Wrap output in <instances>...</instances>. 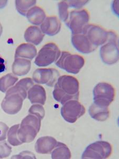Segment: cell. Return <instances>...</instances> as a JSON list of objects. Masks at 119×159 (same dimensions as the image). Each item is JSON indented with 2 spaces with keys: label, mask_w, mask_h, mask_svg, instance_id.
<instances>
[{
  "label": "cell",
  "mask_w": 119,
  "mask_h": 159,
  "mask_svg": "<svg viewBox=\"0 0 119 159\" xmlns=\"http://www.w3.org/2000/svg\"><path fill=\"white\" fill-rule=\"evenodd\" d=\"M33 85L34 83L33 80L31 78H26L21 80L15 86H13L10 88L19 93L25 99L27 97L28 91Z\"/></svg>",
  "instance_id": "cell-22"
},
{
  "label": "cell",
  "mask_w": 119,
  "mask_h": 159,
  "mask_svg": "<svg viewBox=\"0 0 119 159\" xmlns=\"http://www.w3.org/2000/svg\"><path fill=\"white\" fill-rule=\"evenodd\" d=\"M79 88V82L74 76L67 75L60 76L55 85L54 98L62 105L71 100H78Z\"/></svg>",
  "instance_id": "cell-1"
},
{
  "label": "cell",
  "mask_w": 119,
  "mask_h": 159,
  "mask_svg": "<svg viewBox=\"0 0 119 159\" xmlns=\"http://www.w3.org/2000/svg\"><path fill=\"white\" fill-rule=\"evenodd\" d=\"M58 67L69 73L76 74L79 72L85 64L83 57L78 55L72 54L67 52H61L60 57L56 61Z\"/></svg>",
  "instance_id": "cell-4"
},
{
  "label": "cell",
  "mask_w": 119,
  "mask_h": 159,
  "mask_svg": "<svg viewBox=\"0 0 119 159\" xmlns=\"http://www.w3.org/2000/svg\"><path fill=\"white\" fill-rule=\"evenodd\" d=\"M20 125L16 124L11 127L7 132V141L12 146L16 147L22 144L19 139L18 136V131L19 129Z\"/></svg>",
  "instance_id": "cell-25"
},
{
  "label": "cell",
  "mask_w": 119,
  "mask_h": 159,
  "mask_svg": "<svg viewBox=\"0 0 119 159\" xmlns=\"http://www.w3.org/2000/svg\"><path fill=\"white\" fill-rule=\"evenodd\" d=\"M61 29V22L56 16H48L40 25V29L44 34L55 36L59 33Z\"/></svg>",
  "instance_id": "cell-14"
},
{
  "label": "cell",
  "mask_w": 119,
  "mask_h": 159,
  "mask_svg": "<svg viewBox=\"0 0 119 159\" xmlns=\"http://www.w3.org/2000/svg\"><path fill=\"white\" fill-rule=\"evenodd\" d=\"M29 114L37 116L39 119H43L45 115V110L42 105L34 104L30 108L29 110Z\"/></svg>",
  "instance_id": "cell-28"
},
{
  "label": "cell",
  "mask_w": 119,
  "mask_h": 159,
  "mask_svg": "<svg viewBox=\"0 0 119 159\" xmlns=\"http://www.w3.org/2000/svg\"><path fill=\"white\" fill-rule=\"evenodd\" d=\"M28 98L33 104L45 105L47 95L45 89L39 84H35L28 91Z\"/></svg>",
  "instance_id": "cell-16"
},
{
  "label": "cell",
  "mask_w": 119,
  "mask_h": 159,
  "mask_svg": "<svg viewBox=\"0 0 119 159\" xmlns=\"http://www.w3.org/2000/svg\"><path fill=\"white\" fill-rule=\"evenodd\" d=\"M58 13L60 19L66 22L68 19V5L67 1H61L58 3Z\"/></svg>",
  "instance_id": "cell-27"
},
{
  "label": "cell",
  "mask_w": 119,
  "mask_h": 159,
  "mask_svg": "<svg viewBox=\"0 0 119 159\" xmlns=\"http://www.w3.org/2000/svg\"><path fill=\"white\" fill-rule=\"evenodd\" d=\"M9 127L6 124L0 122V141H4L7 139Z\"/></svg>",
  "instance_id": "cell-31"
},
{
  "label": "cell",
  "mask_w": 119,
  "mask_h": 159,
  "mask_svg": "<svg viewBox=\"0 0 119 159\" xmlns=\"http://www.w3.org/2000/svg\"><path fill=\"white\" fill-rule=\"evenodd\" d=\"M36 4V1H15L17 11L21 15L26 16L28 11Z\"/></svg>",
  "instance_id": "cell-26"
},
{
  "label": "cell",
  "mask_w": 119,
  "mask_h": 159,
  "mask_svg": "<svg viewBox=\"0 0 119 159\" xmlns=\"http://www.w3.org/2000/svg\"><path fill=\"white\" fill-rule=\"evenodd\" d=\"M118 45L117 35L113 31H110L108 39L100 49V56L103 63L108 65H112L118 61Z\"/></svg>",
  "instance_id": "cell-3"
},
{
  "label": "cell",
  "mask_w": 119,
  "mask_h": 159,
  "mask_svg": "<svg viewBox=\"0 0 119 159\" xmlns=\"http://www.w3.org/2000/svg\"><path fill=\"white\" fill-rule=\"evenodd\" d=\"M89 112L92 118L99 121H105L110 116L108 107L101 106L94 103H92L89 108Z\"/></svg>",
  "instance_id": "cell-19"
},
{
  "label": "cell",
  "mask_w": 119,
  "mask_h": 159,
  "mask_svg": "<svg viewBox=\"0 0 119 159\" xmlns=\"http://www.w3.org/2000/svg\"><path fill=\"white\" fill-rule=\"evenodd\" d=\"M12 152V148L7 142H0V159H3L9 157Z\"/></svg>",
  "instance_id": "cell-29"
},
{
  "label": "cell",
  "mask_w": 119,
  "mask_h": 159,
  "mask_svg": "<svg viewBox=\"0 0 119 159\" xmlns=\"http://www.w3.org/2000/svg\"><path fill=\"white\" fill-rule=\"evenodd\" d=\"M116 91L111 84L106 82H100L93 90V100L96 105L108 107L114 101Z\"/></svg>",
  "instance_id": "cell-6"
},
{
  "label": "cell",
  "mask_w": 119,
  "mask_h": 159,
  "mask_svg": "<svg viewBox=\"0 0 119 159\" xmlns=\"http://www.w3.org/2000/svg\"><path fill=\"white\" fill-rule=\"evenodd\" d=\"M89 1H67L69 7L79 9L88 3Z\"/></svg>",
  "instance_id": "cell-30"
},
{
  "label": "cell",
  "mask_w": 119,
  "mask_h": 159,
  "mask_svg": "<svg viewBox=\"0 0 119 159\" xmlns=\"http://www.w3.org/2000/svg\"><path fill=\"white\" fill-rule=\"evenodd\" d=\"M18 81V78L12 73L2 76L0 78V91L3 93L7 92Z\"/></svg>",
  "instance_id": "cell-24"
},
{
  "label": "cell",
  "mask_w": 119,
  "mask_h": 159,
  "mask_svg": "<svg viewBox=\"0 0 119 159\" xmlns=\"http://www.w3.org/2000/svg\"><path fill=\"white\" fill-rule=\"evenodd\" d=\"M60 75V73L56 69H38L33 73V79L38 84H46L48 87H52L55 85Z\"/></svg>",
  "instance_id": "cell-12"
},
{
  "label": "cell",
  "mask_w": 119,
  "mask_h": 159,
  "mask_svg": "<svg viewBox=\"0 0 119 159\" xmlns=\"http://www.w3.org/2000/svg\"><path fill=\"white\" fill-rule=\"evenodd\" d=\"M69 18L66 22L73 34H83L85 27L89 25L90 15L86 9L71 11Z\"/></svg>",
  "instance_id": "cell-7"
},
{
  "label": "cell",
  "mask_w": 119,
  "mask_h": 159,
  "mask_svg": "<svg viewBox=\"0 0 119 159\" xmlns=\"http://www.w3.org/2000/svg\"><path fill=\"white\" fill-rule=\"evenodd\" d=\"M13 158H18V159H25V158H30V159H36L34 154L31 152L29 151H24L21 153L19 154L18 156H15Z\"/></svg>",
  "instance_id": "cell-32"
},
{
  "label": "cell",
  "mask_w": 119,
  "mask_h": 159,
  "mask_svg": "<svg viewBox=\"0 0 119 159\" xmlns=\"http://www.w3.org/2000/svg\"><path fill=\"white\" fill-rule=\"evenodd\" d=\"M85 108L77 100H71L64 103L61 108V115L66 121L76 122L85 114Z\"/></svg>",
  "instance_id": "cell-10"
},
{
  "label": "cell",
  "mask_w": 119,
  "mask_h": 159,
  "mask_svg": "<svg viewBox=\"0 0 119 159\" xmlns=\"http://www.w3.org/2000/svg\"><path fill=\"white\" fill-rule=\"evenodd\" d=\"M30 60L25 58H15L12 65V72L15 75L24 76L29 73L31 69Z\"/></svg>",
  "instance_id": "cell-20"
},
{
  "label": "cell",
  "mask_w": 119,
  "mask_h": 159,
  "mask_svg": "<svg viewBox=\"0 0 119 159\" xmlns=\"http://www.w3.org/2000/svg\"><path fill=\"white\" fill-rule=\"evenodd\" d=\"M7 1H0V9L3 8L6 6Z\"/></svg>",
  "instance_id": "cell-34"
},
{
  "label": "cell",
  "mask_w": 119,
  "mask_h": 159,
  "mask_svg": "<svg viewBox=\"0 0 119 159\" xmlns=\"http://www.w3.org/2000/svg\"><path fill=\"white\" fill-rule=\"evenodd\" d=\"M72 43L76 50L83 54H89L98 48L90 43L88 38L84 34H73Z\"/></svg>",
  "instance_id": "cell-13"
},
{
  "label": "cell",
  "mask_w": 119,
  "mask_h": 159,
  "mask_svg": "<svg viewBox=\"0 0 119 159\" xmlns=\"http://www.w3.org/2000/svg\"><path fill=\"white\" fill-rule=\"evenodd\" d=\"M41 120L31 114L28 115L22 120L18 131L19 139L22 143H30L34 140L39 132Z\"/></svg>",
  "instance_id": "cell-2"
},
{
  "label": "cell",
  "mask_w": 119,
  "mask_h": 159,
  "mask_svg": "<svg viewBox=\"0 0 119 159\" xmlns=\"http://www.w3.org/2000/svg\"><path fill=\"white\" fill-rule=\"evenodd\" d=\"M58 142L53 137L43 136L40 138L35 144V150L38 153H51L56 148Z\"/></svg>",
  "instance_id": "cell-15"
},
{
  "label": "cell",
  "mask_w": 119,
  "mask_h": 159,
  "mask_svg": "<svg viewBox=\"0 0 119 159\" xmlns=\"http://www.w3.org/2000/svg\"><path fill=\"white\" fill-rule=\"evenodd\" d=\"M45 35L39 28L30 26L25 30L24 37L28 43H33V45H38L42 42Z\"/></svg>",
  "instance_id": "cell-17"
},
{
  "label": "cell",
  "mask_w": 119,
  "mask_h": 159,
  "mask_svg": "<svg viewBox=\"0 0 119 159\" xmlns=\"http://www.w3.org/2000/svg\"><path fill=\"white\" fill-rule=\"evenodd\" d=\"M24 99L21 94L10 88L1 103L2 109L9 115L17 114L21 109Z\"/></svg>",
  "instance_id": "cell-9"
},
{
  "label": "cell",
  "mask_w": 119,
  "mask_h": 159,
  "mask_svg": "<svg viewBox=\"0 0 119 159\" xmlns=\"http://www.w3.org/2000/svg\"><path fill=\"white\" fill-rule=\"evenodd\" d=\"M60 54V51L56 43H47L40 50L34 63L39 67H46L57 61Z\"/></svg>",
  "instance_id": "cell-5"
},
{
  "label": "cell",
  "mask_w": 119,
  "mask_h": 159,
  "mask_svg": "<svg viewBox=\"0 0 119 159\" xmlns=\"http://www.w3.org/2000/svg\"><path fill=\"white\" fill-rule=\"evenodd\" d=\"M37 54L36 48L31 43H22L17 47L15 58H25L32 60Z\"/></svg>",
  "instance_id": "cell-18"
},
{
  "label": "cell",
  "mask_w": 119,
  "mask_h": 159,
  "mask_svg": "<svg viewBox=\"0 0 119 159\" xmlns=\"http://www.w3.org/2000/svg\"><path fill=\"white\" fill-rule=\"evenodd\" d=\"M2 31H3V28H2L1 24H0V37H1V34H2Z\"/></svg>",
  "instance_id": "cell-35"
},
{
  "label": "cell",
  "mask_w": 119,
  "mask_h": 159,
  "mask_svg": "<svg viewBox=\"0 0 119 159\" xmlns=\"http://www.w3.org/2000/svg\"><path fill=\"white\" fill-rule=\"evenodd\" d=\"M111 145L106 141H99L89 145L82 154V159H104L111 156Z\"/></svg>",
  "instance_id": "cell-8"
},
{
  "label": "cell",
  "mask_w": 119,
  "mask_h": 159,
  "mask_svg": "<svg viewBox=\"0 0 119 159\" xmlns=\"http://www.w3.org/2000/svg\"><path fill=\"white\" fill-rule=\"evenodd\" d=\"M26 16L31 24L34 25H42L45 19L46 15L42 8L34 6L28 11Z\"/></svg>",
  "instance_id": "cell-21"
},
{
  "label": "cell",
  "mask_w": 119,
  "mask_h": 159,
  "mask_svg": "<svg viewBox=\"0 0 119 159\" xmlns=\"http://www.w3.org/2000/svg\"><path fill=\"white\" fill-rule=\"evenodd\" d=\"M83 34H85L93 45L98 47L104 45L108 39L110 31H107L99 25H88Z\"/></svg>",
  "instance_id": "cell-11"
},
{
  "label": "cell",
  "mask_w": 119,
  "mask_h": 159,
  "mask_svg": "<svg viewBox=\"0 0 119 159\" xmlns=\"http://www.w3.org/2000/svg\"><path fill=\"white\" fill-rule=\"evenodd\" d=\"M6 66L5 61L0 56V73L3 72L6 70Z\"/></svg>",
  "instance_id": "cell-33"
},
{
  "label": "cell",
  "mask_w": 119,
  "mask_h": 159,
  "mask_svg": "<svg viewBox=\"0 0 119 159\" xmlns=\"http://www.w3.org/2000/svg\"><path fill=\"white\" fill-rule=\"evenodd\" d=\"M71 157L72 154L68 148L61 142H58L56 148L51 152L52 159H69Z\"/></svg>",
  "instance_id": "cell-23"
}]
</instances>
